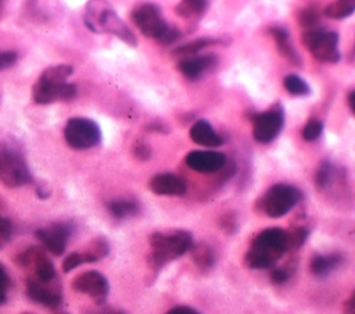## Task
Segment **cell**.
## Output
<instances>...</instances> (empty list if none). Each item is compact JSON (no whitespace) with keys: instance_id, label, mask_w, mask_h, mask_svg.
<instances>
[{"instance_id":"obj_1","label":"cell","mask_w":355,"mask_h":314,"mask_svg":"<svg viewBox=\"0 0 355 314\" xmlns=\"http://www.w3.org/2000/svg\"><path fill=\"white\" fill-rule=\"evenodd\" d=\"M286 251V231L279 226H270L254 236L244 254V264L250 270H268L272 268Z\"/></svg>"},{"instance_id":"obj_2","label":"cell","mask_w":355,"mask_h":314,"mask_svg":"<svg viewBox=\"0 0 355 314\" xmlns=\"http://www.w3.org/2000/svg\"><path fill=\"white\" fill-rule=\"evenodd\" d=\"M73 67L58 64L46 68L32 88L33 100L37 104H50L57 100H72L78 94L76 85L67 82Z\"/></svg>"},{"instance_id":"obj_3","label":"cell","mask_w":355,"mask_h":314,"mask_svg":"<svg viewBox=\"0 0 355 314\" xmlns=\"http://www.w3.org/2000/svg\"><path fill=\"white\" fill-rule=\"evenodd\" d=\"M150 253L147 254V264L150 270L157 274L168 263L182 257L184 253L190 251L193 243V236L189 231H173L171 233L153 232L148 236Z\"/></svg>"},{"instance_id":"obj_4","label":"cell","mask_w":355,"mask_h":314,"mask_svg":"<svg viewBox=\"0 0 355 314\" xmlns=\"http://www.w3.org/2000/svg\"><path fill=\"white\" fill-rule=\"evenodd\" d=\"M130 18L143 35L161 44H171L180 38V31L164 19L161 8L154 3L139 4L133 8Z\"/></svg>"},{"instance_id":"obj_5","label":"cell","mask_w":355,"mask_h":314,"mask_svg":"<svg viewBox=\"0 0 355 314\" xmlns=\"http://www.w3.org/2000/svg\"><path fill=\"white\" fill-rule=\"evenodd\" d=\"M32 181L22 149L15 142L0 140V182L8 188H19Z\"/></svg>"},{"instance_id":"obj_6","label":"cell","mask_w":355,"mask_h":314,"mask_svg":"<svg viewBox=\"0 0 355 314\" xmlns=\"http://www.w3.org/2000/svg\"><path fill=\"white\" fill-rule=\"evenodd\" d=\"M301 192L288 183H275L255 201V208L269 218H280L300 201Z\"/></svg>"},{"instance_id":"obj_7","label":"cell","mask_w":355,"mask_h":314,"mask_svg":"<svg viewBox=\"0 0 355 314\" xmlns=\"http://www.w3.org/2000/svg\"><path fill=\"white\" fill-rule=\"evenodd\" d=\"M302 44L319 61L336 64L341 60L338 50V33L323 28L308 29L301 36Z\"/></svg>"},{"instance_id":"obj_8","label":"cell","mask_w":355,"mask_h":314,"mask_svg":"<svg viewBox=\"0 0 355 314\" xmlns=\"http://www.w3.org/2000/svg\"><path fill=\"white\" fill-rule=\"evenodd\" d=\"M64 139L69 147L76 150L92 149L101 142V129L90 118L73 117L64 126Z\"/></svg>"},{"instance_id":"obj_9","label":"cell","mask_w":355,"mask_h":314,"mask_svg":"<svg viewBox=\"0 0 355 314\" xmlns=\"http://www.w3.org/2000/svg\"><path fill=\"white\" fill-rule=\"evenodd\" d=\"M284 125V110L280 103L269 110L252 115V138L258 143H270L277 138Z\"/></svg>"},{"instance_id":"obj_10","label":"cell","mask_w":355,"mask_h":314,"mask_svg":"<svg viewBox=\"0 0 355 314\" xmlns=\"http://www.w3.org/2000/svg\"><path fill=\"white\" fill-rule=\"evenodd\" d=\"M71 286L75 292L90 296L94 300V303L98 306L104 304L110 293V283L107 278L96 270H89L79 274L72 281Z\"/></svg>"},{"instance_id":"obj_11","label":"cell","mask_w":355,"mask_h":314,"mask_svg":"<svg viewBox=\"0 0 355 314\" xmlns=\"http://www.w3.org/2000/svg\"><path fill=\"white\" fill-rule=\"evenodd\" d=\"M71 233L72 226L68 222H57L36 231L37 239L50 253L55 256H61L65 251Z\"/></svg>"},{"instance_id":"obj_12","label":"cell","mask_w":355,"mask_h":314,"mask_svg":"<svg viewBox=\"0 0 355 314\" xmlns=\"http://www.w3.org/2000/svg\"><path fill=\"white\" fill-rule=\"evenodd\" d=\"M184 161L197 172L212 174L225 168L227 158L222 151L216 150H193L186 156Z\"/></svg>"},{"instance_id":"obj_13","label":"cell","mask_w":355,"mask_h":314,"mask_svg":"<svg viewBox=\"0 0 355 314\" xmlns=\"http://www.w3.org/2000/svg\"><path fill=\"white\" fill-rule=\"evenodd\" d=\"M96 26H98V32H108L114 33L118 39L123 40L129 46H136L137 40L135 33L130 31V28L118 17V14L112 8L103 10L98 17Z\"/></svg>"},{"instance_id":"obj_14","label":"cell","mask_w":355,"mask_h":314,"mask_svg":"<svg viewBox=\"0 0 355 314\" xmlns=\"http://www.w3.org/2000/svg\"><path fill=\"white\" fill-rule=\"evenodd\" d=\"M148 188L158 196H183L187 190L184 179L172 172L154 175L148 182Z\"/></svg>"},{"instance_id":"obj_15","label":"cell","mask_w":355,"mask_h":314,"mask_svg":"<svg viewBox=\"0 0 355 314\" xmlns=\"http://www.w3.org/2000/svg\"><path fill=\"white\" fill-rule=\"evenodd\" d=\"M218 63V57L215 54H202V56H189L183 57L178 63L179 71L190 81H196L201 78L205 72L211 71Z\"/></svg>"},{"instance_id":"obj_16","label":"cell","mask_w":355,"mask_h":314,"mask_svg":"<svg viewBox=\"0 0 355 314\" xmlns=\"http://www.w3.org/2000/svg\"><path fill=\"white\" fill-rule=\"evenodd\" d=\"M269 33L272 35L279 53L294 67H301L302 60L290 39V32L284 26H270Z\"/></svg>"},{"instance_id":"obj_17","label":"cell","mask_w":355,"mask_h":314,"mask_svg":"<svg viewBox=\"0 0 355 314\" xmlns=\"http://www.w3.org/2000/svg\"><path fill=\"white\" fill-rule=\"evenodd\" d=\"M26 293L33 301L40 303L47 307H53V308L58 307L61 303V299H62L60 289L50 288V286H47V283H42L37 279L36 281L31 279L28 282Z\"/></svg>"},{"instance_id":"obj_18","label":"cell","mask_w":355,"mask_h":314,"mask_svg":"<svg viewBox=\"0 0 355 314\" xmlns=\"http://www.w3.org/2000/svg\"><path fill=\"white\" fill-rule=\"evenodd\" d=\"M190 138L194 143L204 147H219L223 144V138L207 119H198L191 125Z\"/></svg>"},{"instance_id":"obj_19","label":"cell","mask_w":355,"mask_h":314,"mask_svg":"<svg viewBox=\"0 0 355 314\" xmlns=\"http://www.w3.org/2000/svg\"><path fill=\"white\" fill-rule=\"evenodd\" d=\"M344 263V257L340 253H331L327 256L316 254L309 263V270L316 276H326L338 268Z\"/></svg>"},{"instance_id":"obj_20","label":"cell","mask_w":355,"mask_h":314,"mask_svg":"<svg viewBox=\"0 0 355 314\" xmlns=\"http://www.w3.org/2000/svg\"><path fill=\"white\" fill-rule=\"evenodd\" d=\"M32 263L35 264L36 278L42 283H50L55 278V268L51 260L43 253L40 247H37Z\"/></svg>"},{"instance_id":"obj_21","label":"cell","mask_w":355,"mask_h":314,"mask_svg":"<svg viewBox=\"0 0 355 314\" xmlns=\"http://www.w3.org/2000/svg\"><path fill=\"white\" fill-rule=\"evenodd\" d=\"M110 214L116 220H125L135 217L140 213V204L132 199H116L107 203Z\"/></svg>"},{"instance_id":"obj_22","label":"cell","mask_w":355,"mask_h":314,"mask_svg":"<svg viewBox=\"0 0 355 314\" xmlns=\"http://www.w3.org/2000/svg\"><path fill=\"white\" fill-rule=\"evenodd\" d=\"M191 258L196 264V267L201 271H209L215 264V253L209 245L205 242H200L197 245H193L190 249Z\"/></svg>"},{"instance_id":"obj_23","label":"cell","mask_w":355,"mask_h":314,"mask_svg":"<svg viewBox=\"0 0 355 314\" xmlns=\"http://www.w3.org/2000/svg\"><path fill=\"white\" fill-rule=\"evenodd\" d=\"M209 3L204 1V0H186V1H180L176 7L175 11L187 19H193V18H200L208 8Z\"/></svg>"},{"instance_id":"obj_24","label":"cell","mask_w":355,"mask_h":314,"mask_svg":"<svg viewBox=\"0 0 355 314\" xmlns=\"http://www.w3.org/2000/svg\"><path fill=\"white\" fill-rule=\"evenodd\" d=\"M219 43V39L216 38H198L194 40H190L182 46H178L176 49H173L172 54L173 56H183V57H189V56H196L200 50L216 44Z\"/></svg>"},{"instance_id":"obj_25","label":"cell","mask_w":355,"mask_h":314,"mask_svg":"<svg viewBox=\"0 0 355 314\" xmlns=\"http://www.w3.org/2000/svg\"><path fill=\"white\" fill-rule=\"evenodd\" d=\"M108 253H110V243L103 236H98L90 242L89 247L85 251H82V256L86 264V263H96L104 258Z\"/></svg>"},{"instance_id":"obj_26","label":"cell","mask_w":355,"mask_h":314,"mask_svg":"<svg viewBox=\"0 0 355 314\" xmlns=\"http://www.w3.org/2000/svg\"><path fill=\"white\" fill-rule=\"evenodd\" d=\"M355 11V1L352 0H338L331 1L324 8V15L333 19H344Z\"/></svg>"},{"instance_id":"obj_27","label":"cell","mask_w":355,"mask_h":314,"mask_svg":"<svg viewBox=\"0 0 355 314\" xmlns=\"http://www.w3.org/2000/svg\"><path fill=\"white\" fill-rule=\"evenodd\" d=\"M283 86L293 96H308V94H311L309 85L301 76H298L295 74L286 75L284 79H283Z\"/></svg>"},{"instance_id":"obj_28","label":"cell","mask_w":355,"mask_h":314,"mask_svg":"<svg viewBox=\"0 0 355 314\" xmlns=\"http://www.w3.org/2000/svg\"><path fill=\"white\" fill-rule=\"evenodd\" d=\"M309 229L304 225L293 226L291 229L286 231V242H287V251H294L300 249L308 239Z\"/></svg>"},{"instance_id":"obj_29","label":"cell","mask_w":355,"mask_h":314,"mask_svg":"<svg viewBox=\"0 0 355 314\" xmlns=\"http://www.w3.org/2000/svg\"><path fill=\"white\" fill-rule=\"evenodd\" d=\"M333 174H334V167L331 165V163L327 161V160L322 161L318 171H316V175H315L316 188L319 190H326L331 185Z\"/></svg>"},{"instance_id":"obj_30","label":"cell","mask_w":355,"mask_h":314,"mask_svg":"<svg viewBox=\"0 0 355 314\" xmlns=\"http://www.w3.org/2000/svg\"><path fill=\"white\" fill-rule=\"evenodd\" d=\"M297 19H298V24L301 26L308 28V29H313L319 24L320 14H319V11L315 7H305V8H301L298 11Z\"/></svg>"},{"instance_id":"obj_31","label":"cell","mask_w":355,"mask_h":314,"mask_svg":"<svg viewBox=\"0 0 355 314\" xmlns=\"http://www.w3.org/2000/svg\"><path fill=\"white\" fill-rule=\"evenodd\" d=\"M322 132H323V122L320 119L312 118L302 128V138L306 142H313L322 135Z\"/></svg>"},{"instance_id":"obj_32","label":"cell","mask_w":355,"mask_h":314,"mask_svg":"<svg viewBox=\"0 0 355 314\" xmlns=\"http://www.w3.org/2000/svg\"><path fill=\"white\" fill-rule=\"evenodd\" d=\"M219 228L226 233V235H234L239 229V222L237 217L234 213H225L219 218Z\"/></svg>"},{"instance_id":"obj_33","label":"cell","mask_w":355,"mask_h":314,"mask_svg":"<svg viewBox=\"0 0 355 314\" xmlns=\"http://www.w3.org/2000/svg\"><path fill=\"white\" fill-rule=\"evenodd\" d=\"M293 271H294V267L291 264H287L283 267H276L270 272V279L276 285H283L291 278Z\"/></svg>"},{"instance_id":"obj_34","label":"cell","mask_w":355,"mask_h":314,"mask_svg":"<svg viewBox=\"0 0 355 314\" xmlns=\"http://www.w3.org/2000/svg\"><path fill=\"white\" fill-rule=\"evenodd\" d=\"M85 264V260H83V256L82 253H78V251H73V253H69L64 261H62V271L64 272H69L72 270H75L76 267Z\"/></svg>"},{"instance_id":"obj_35","label":"cell","mask_w":355,"mask_h":314,"mask_svg":"<svg viewBox=\"0 0 355 314\" xmlns=\"http://www.w3.org/2000/svg\"><path fill=\"white\" fill-rule=\"evenodd\" d=\"M17 53L15 51H0V69H6L17 63Z\"/></svg>"},{"instance_id":"obj_36","label":"cell","mask_w":355,"mask_h":314,"mask_svg":"<svg viewBox=\"0 0 355 314\" xmlns=\"http://www.w3.org/2000/svg\"><path fill=\"white\" fill-rule=\"evenodd\" d=\"M133 153H135V156H136L139 160L146 161V160H148L150 156H151V149L148 147L147 143H144V142H137L136 146H135V149H133Z\"/></svg>"},{"instance_id":"obj_37","label":"cell","mask_w":355,"mask_h":314,"mask_svg":"<svg viewBox=\"0 0 355 314\" xmlns=\"http://www.w3.org/2000/svg\"><path fill=\"white\" fill-rule=\"evenodd\" d=\"M8 275L4 270V267L0 264V304L6 301V296H7V289H8Z\"/></svg>"},{"instance_id":"obj_38","label":"cell","mask_w":355,"mask_h":314,"mask_svg":"<svg viewBox=\"0 0 355 314\" xmlns=\"http://www.w3.org/2000/svg\"><path fill=\"white\" fill-rule=\"evenodd\" d=\"M165 314H201V313L189 306H176L168 310Z\"/></svg>"},{"instance_id":"obj_39","label":"cell","mask_w":355,"mask_h":314,"mask_svg":"<svg viewBox=\"0 0 355 314\" xmlns=\"http://www.w3.org/2000/svg\"><path fill=\"white\" fill-rule=\"evenodd\" d=\"M11 233V222L10 220L0 215V238L7 239Z\"/></svg>"},{"instance_id":"obj_40","label":"cell","mask_w":355,"mask_h":314,"mask_svg":"<svg viewBox=\"0 0 355 314\" xmlns=\"http://www.w3.org/2000/svg\"><path fill=\"white\" fill-rule=\"evenodd\" d=\"M354 301H355V296H354V293L344 301V306H343V311H344V314H354L355 311V304H354Z\"/></svg>"},{"instance_id":"obj_41","label":"cell","mask_w":355,"mask_h":314,"mask_svg":"<svg viewBox=\"0 0 355 314\" xmlns=\"http://www.w3.org/2000/svg\"><path fill=\"white\" fill-rule=\"evenodd\" d=\"M146 129H147V131L162 132V133H166V132H168V128H166V125H165V124H161V122H158V121H155V122H153V124L147 125V126H146Z\"/></svg>"},{"instance_id":"obj_42","label":"cell","mask_w":355,"mask_h":314,"mask_svg":"<svg viewBox=\"0 0 355 314\" xmlns=\"http://www.w3.org/2000/svg\"><path fill=\"white\" fill-rule=\"evenodd\" d=\"M355 90H349L348 92V106L351 108V113L355 114Z\"/></svg>"},{"instance_id":"obj_43","label":"cell","mask_w":355,"mask_h":314,"mask_svg":"<svg viewBox=\"0 0 355 314\" xmlns=\"http://www.w3.org/2000/svg\"><path fill=\"white\" fill-rule=\"evenodd\" d=\"M107 314H125V313H122V311H112V310H108V311H107Z\"/></svg>"},{"instance_id":"obj_44","label":"cell","mask_w":355,"mask_h":314,"mask_svg":"<svg viewBox=\"0 0 355 314\" xmlns=\"http://www.w3.org/2000/svg\"><path fill=\"white\" fill-rule=\"evenodd\" d=\"M3 4H4V3L0 1V13H1V10H3Z\"/></svg>"},{"instance_id":"obj_45","label":"cell","mask_w":355,"mask_h":314,"mask_svg":"<svg viewBox=\"0 0 355 314\" xmlns=\"http://www.w3.org/2000/svg\"><path fill=\"white\" fill-rule=\"evenodd\" d=\"M24 314H29V313H24Z\"/></svg>"}]
</instances>
